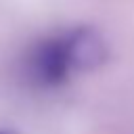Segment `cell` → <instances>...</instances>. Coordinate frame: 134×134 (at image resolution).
Listing matches in <instances>:
<instances>
[{
  "label": "cell",
  "mask_w": 134,
  "mask_h": 134,
  "mask_svg": "<svg viewBox=\"0 0 134 134\" xmlns=\"http://www.w3.org/2000/svg\"><path fill=\"white\" fill-rule=\"evenodd\" d=\"M65 44L73 71H94L109 61V44L92 25H75L67 29Z\"/></svg>",
  "instance_id": "7a4b0ae2"
},
{
  "label": "cell",
  "mask_w": 134,
  "mask_h": 134,
  "mask_svg": "<svg viewBox=\"0 0 134 134\" xmlns=\"http://www.w3.org/2000/svg\"><path fill=\"white\" fill-rule=\"evenodd\" d=\"M0 134H15L13 128H0Z\"/></svg>",
  "instance_id": "3957f363"
},
{
  "label": "cell",
  "mask_w": 134,
  "mask_h": 134,
  "mask_svg": "<svg viewBox=\"0 0 134 134\" xmlns=\"http://www.w3.org/2000/svg\"><path fill=\"white\" fill-rule=\"evenodd\" d=\"M21 63L23 75L31 86L44 90L61 88L73 73L65 44V31L38 38L34 44L27 46Z\"/></svg>",
  "instance_id": "6da1fadb"
}]
</instances>
